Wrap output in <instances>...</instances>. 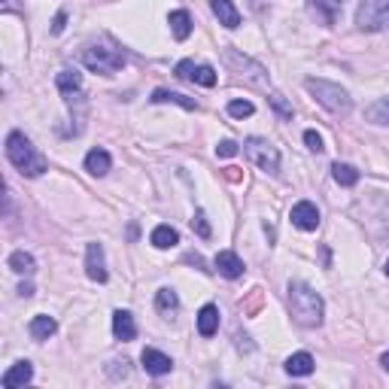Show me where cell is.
<instances>
[{"instance_id": "cell-1", "label": "cell", "mask_w": 389, "mask_h": 389, "mask_svg": "<svg viewBox=\"0 0 389 389\" xmlns=\"http://www.w3.org/2000/svg\"><path fill=\"white\" fill-rule=\"evenodd\" d=\"M286 301H289V313L298 326L305 329H317L322 326V317H326V305H322V295L313 286L301 283V280H292L286 289Z\"/></svg>"}, {"instance_id": "cell-2", "label": "cell", "mask_w": 389, "mask_h": 389, "mask_svg": "<svg viewBox=\"0 0 389 389\" xmlns=\"http://www.w3.org/2000/svg\"><path fill=\"white\" fill-rule=\"evenodd\" d=\"M6 158H9V165H13L21 177H40L43 170L49 168L46 158L31 146V140L21 131H9V137H6Z\"/></svg>"}, {"instance_id": "cell-3", "label": "cell", "mask_w": 389, "mask_h": 389, "mask_svg": "<svg viewBox=\"0 0 389 389\" xmlns=\"http://www.w3.org/2000/svg\"><path fill=\"white\" fill-rule=\"evenodd\" d=\"M305 89L313 94V101H317L322 110H329L332 116H350L353 113V97L347 94V89H341L338 82L307 77L305 80Z\"/></svg>"}, {"instance_id": "cell-4", "label": "cell", "mask_w": 389, "mask_h": 389, "mask_svg": "<svg viewBox=\"0 0 389 389\" xmlns=\"http://www.w3.org/2000/svg\"><path fill=\"white\" fill-rule=\"evenodd\" d=\"M356 28L365 34L389 31V0H362L356 6Z\"/></svg>"}, {"instance_id": "cell-5", "label": "cell", "mask_w": 389, "mask_h": 389, "mask_svg": "<svg viewBox=\"0 0 389 389\" xmlns=\"http://www.w3.org/2000/svg\"><path fill=\"white\" fill-rule=\"evenodd\" d=\"M82 64L92 73H101V77H110V73L125 67V55L119 49H106V46H89L82 49Z\"/></svg>"}, {"instance_id": "cell-6", "label": "cell", "mask_w": 389, "mask_h": 389, "mask_svg": "<svg viewBox=\"0 0 389 389\" xmlns=\"http://www.w3.org/2000/svg\"><path fill=\"white\" fill-rule=\"evenodd\" d=\"M243 153L256 168H262L265 174H280V153H277V146L268 143L265 137L243 140Z\"/></svg>"}, {"instance_id": "cell-7", "label": "cell", "mask_w": 389, "mask_h": 389, "mask_svg": "<svg viewBox=\"0 0 389 389\" xmlns=\"http://www.w3.org/2000/svg\"><path fill=\"white\" fill-rule=\"evenodd\" d=\"M225 61L231 64V67L241 73V77L246 80V82H256V85H268V80H265V67L262 64H256V61H250V58H243V55H237L234 49H225Z\"/></svg>"}, {"instance_id": "cell-8", "label": "cell", "mask_w": 389, "mask_h": 389, "mask_svg": "<svg viewBox=\"0 0 389 389\" xmlns=\"http://www.w3.org/2000/svg\"><path fill=\"white\" fill-rule=\"evenodd\" d=\"M289 219L301 231H317L319 229V210H317V204H313V201H298L295 207H292Z\"/></svg>"}, {"instance_id": "cell-9", "label": "cell", "mask_w": 389, "mask_h": 389, "mask_svg": "<svg viewBox=\"0 0 389 389\" xmlns=\"http://www.w3.org/2000/svg\"><path fill=\"white\" fill-rule=\"evenodd\" d=\"M85 274L94 283H106V258H104V246L101 243H89L85 246Z\"/></svg>"}, {"instance_id": "cell-10", "label": "cell", "mask_w": 389, "mask_h": 389, "mask_svg": "<svg viewBox=\"0 0 389 389\" xmlns=\"http://www.w3.org/2000/svg\"><path fill=\"white\" fill-rule=\"evenodd\" d=\"M140 362H143L146 374H153V377H161V374H168L170 368H174V359H170L168 353L155 350V347H146L143 353H140Z\"/></svg>"}, {"instance_id": "cell-11", "label": "cell", "mask_w": 389, "mask_h": 389, "mask_svg": "<svg viewBox=\"0 0 389 389\" xmlns=\"http://www.w3.org/2000/svg\"><path fill=\"white\" fill-rule=\"evenodd\" d=\"M213 265H216V271H219L222 277H229V280L243 277V262H241V256H237V253H231V250H222V253H216Z\"/></svg>"}, {"instance_id": "cell-12", "label": "cell", "mask_w": 389, "mask_h": 389, "mask_svg": "<svg viewBox=\"0 0 389 389\" xmlns=\"http://www.w3.org/2000/svg\"><path fill=\"white\" fill-rule=\"evenodd\" d=\"M210 9H213V16L219 18V25L231 28V31L241 25V13H237L234 0H210Z\"/></svg>"}, {"instance_id": "cell-13", "label": "cell", "mask_w": 389, "mask_h": 389, "mask_svg": "<svg viewBox=\"0 0 389 389\" xmlns=\"http://www.w3.org/2000/svg\"><path fill=\"white\" fill-rule=\"evenodd\" d=\"M341 6H344V0H310V9H313V16H317L322 25H334L341 16Z\"/></svg>"}, {"instance_id": "cell-14", "label": "cell", "mask_w": 389, "mask_h": 389, "mask_svg": "<svg viewBox=\"0 0 389 389\" xmlns=\"http://www.w3.org/2000/svg\"><path fill=\"white\" fill-rule=\"evenodd\" d=\"M216 332H219V307L204 305L198 310V334H201V338H213Z\"/></svg>"}, {"instance_id": "cell-15", "label": "cell", "mask_w": 389, "mask_h": 389, "mask_svg": "<svg viewBox=\"0 0 389 389\" xmlns=\"http://www.w3.org/2000/svg\"><path fill=\"white\" fill-rule=\"evenodd\" d=\"M113 334L119 341H134L137 338V322L128 310H116L113 313Z\"/></svg>"}, {"instance_id": "cell-16", "label": "cell", "mask_w": 389, "mask_h": 389, "mask_svg": "<svg viewBox=\"0 0 389 389\" xmlns=\"http://www.w3.org/2000/svg\"><path fill=\"white\" fill-rule=\"evenodd\" d=\"M31 377H34V365L31 362H16L13 368H9L6 374H4V389H16V386H25V383H31Z\"/></svg>"}, {"instance_id": "cell-17", "label": "cell", "mask_w": 389, "mask_h": 389, "mask_svg": "<svg viewBox=\"0 0 389 389\" xmlns=\"http://www.w3.org/2000/svg\"><path fill=\"white\" fill-rule=\"evenodd\" d=\"M113 168V158L106 149H92L89 155H85V170H89L92 177H106Z\"/></svg>"}, {"instance_id": "cell-18", "label": "cell", "mask_w": 389, "mask_h": 389, "mask_svg": "<svg viewBox=\"0 0 389 389\" xmlns=\"http://www.w3.org/2000/svg\"><path fill=\"white\" fill-rule=\"evenodd\" d=\"M313 368H317V362H313L310 353H292L286 359V374L289 377H307V374H313Z\"/></svg>"}, {"instance_id": "cell-19", "label": "cell", "mask_w": 389, "mask_h": 389, "mask_svg": "<svg viewBox=\"0 0 389 389\" xmlns=\"http://www.w3.org/2000/svg\"><path fill=\"white\" fill-rule=\"evenodd\" d=\"M168 25H170L174 40H189L192 37V16L186 13V9H174V13L168 16Z\"/></svg>"}, {"instance_id": "cell-20", "label": "cell", "mask_w": 389, "mask_h": 389, "mask_svg": "<svg viewBox=\"0 0 389 389\" xmlns=\"http://www.w3.org/2000/svg\"><path fill=\"white\" fill-rule=\"evenodd\" d=\"M28 332H31V338H34V341H49L52 334L58 332V322L52 319V317H46V313H40V317L31 319Z\"/></svg>"}, {"instance_id": "cell-21", "label": "cell", "mask_w": 389, "mask_h": 389, "mask_svg": "<svg viewBox=\"0 0 389 389\" xmlns=\"http://www.w3.org/2000/svg\"><path fill=\"white\" fill-rule=\"evenodd\" d=\"M149 101L153 104H180L182 110H198V101H192V97L180 94V92H168V89H155Z\"/></svg>"}, {"instance_id": "cell-22", "label": "cell", "mask_w": 389, "mask_h": 389, "mask_svg": "<svg viewBox=\"0 0 389 389\" xmlns=\"http://www.w3.org/2000/svg\"><path fill=\"white\" fill-rule=\"evenodd\" d=\"M155 310L161 313V317H174V313L180 310V295L174 289H158L155 292Z\"/></svg>"}, {"instance_id": "cell-23", "label": "cell", "mask_w": 389, "mask_h": 389, "mask_svg": "<svg viewBox=\"0 0 389 389\" xmlns=\"http://www.w3.org/2000/svg\"><path fill=\"white\" fill-rule=\"evenodd\" d=\"M55 85H58V92H61L64 97H73V94L82 89V77H80L77 70H58Z\"/></svg>"}, {"instance_id": "cell-24", "label": "cell", "mask_w": 389, "mask_h": 389, "mask_svg": "<svg viewBox=\"0 0 389 389\" xmlns=\"http://www.w3.org/2000/svg\"><path fill=\"white\" fill-rule=\"evenodd\" d=\"M149 241H153L155 250H170V246L180 243V234L170 229V225H155V229H153V237H149Z\"/></svg>"}, {"instance_id": "cell-25", "label": "cell", "mask_w": 389, "mask_h": 389, "mask_svg": "<svg viewBox=\"0 0 389 389\" xmlns=\"http://www.w3.org/2000/svg\"><path fill=\"white\" fill-rule=\"evenodd\" d=\"M9 268H13L16 274H25V277H31L37 271V262H34V256L31 253H25V250H16L13 256H9Z\"/></svg>"}, {"instance_id": "cell-26", "label": "cell", "mask_w": 389, "mask_h": 389, "mask_svg": "<svg viewBox=\"0 0 389 389\" xmlns=\"http://www.w3.org/2000/svg\"><path fill=\"white\" fill-rule=\"evenodd\" d=\"M365 119L374 122V125H389V94L365 106Z\"/></svg>"}, {"instance_id": "cell-27", "label": "cell", "mask_w": 389, "mask_h": 389, "mask_svg": "<svg viewBox=\"0 0 389 389\" xmlns=\"http://www.w3.org/2000/svg\"><path fill=\"white\" fill-rule=\"evenodd\" d=\"M332 177H334V182L338 186H344V189H350V186H356L359 182V170H356L353 165H332Z\"/></svg>"}, {"instance_id": "cell-28", "label": "cell", "mask_w": 389, "mask_h": 389, "mask_svg": "<svg viewBox=\"0 0 389 389\" xmlns=\"http://www.w3.org/2000/svg\"><path fill=\"white\" fill-rule=\"evenodd\" d=\"M194 82L204 85V89H213V85H216V70L210 67V64H201V67L194 70Z\"/></svg>"}, {"instance_id": "cell-29", "label": "cell", "mask_w": 389, "mask_h": 389, "mask_svg": "<svg viewBox=\"0 0 389 389\" xmlns=\"http://www.w3.org/2000/svg\"><path fill=\"white\" fill-rule=\"evenodd\" d=\"M253 113H256V106L250 101H231L229 104V116L231 119H250Z\"/></svg>"}, {"instance_id": "cell-30", "label": "cell", "mask_w": 389, "mask_h": 389, "mask_svg": "<svg viewBox=\"0 0 389 389\" xmlns=\"http://www.w3.org/2000/svg\"><path fill=\"white\" fill-rule=\"evenodd\" d=\"M128 365H131L128 359H113L110 365H106V374H110L113 380H125L128 371H131V368H128Z\"/></svg>"}, {"instance_id": "cell-31", "label": "cell", "mask_w": 389, "mask_h": 389, "mask_svg": "<svg viewBox=\"0 0 389 389\" xmlns=\"http://www.w3.org/2000/svg\"><path fill=\"white\" fill-rule=\"evenodd\" d=\"M192 229H194V231H198V237H204V241H207V237L213 234V231H210V222H207V216H204L201 210H198V213H194V216H192Z\"/></svg>"}, {"instance_id": "cell-32", "label": "cell", "mask_w": 389, "mask_h": 389, "mask_svg": "<svg viewBox=\"0 0 389 389\" xmlns=\"http://www.w3.org/2000/svg\"><path fill=\"white\" fill-rule=\"evenodd\" d=\"M268 101H271V106H274V110L280 113V116H283V119H292V106L283 101V94H277V92H271V94H268Z\"/></svg>"}, {"instance_id": "cell-33", "label": "cell", "mask_w": 389, "mask_h": 389, "mask_svg": "<svg viewBox=\"0 0 389 389\" xmlns=\"http://www.w3.org/2000/svg\"><path fill=\"white\" fill-rule=\"evenodd\" d=\"M194 70H198V67H194V61H189V58H186V61H180V64H177V70H174V73H177L180 80L194 82Z\"/></svg>"}, {"instance_id": "cell-34", "label": "cell", "mask_w": 389, "mask_h": 389, "mask_svg": "<svg viewBox=\"0 0 389 389\" xmlns=\"http://www.w3.org/2000/svg\"><path fill=\"white\" fill-rule=\"evenodd\" d=\"M237 153H241V146H237L234 140H222V143L216 146V155H219V158H234Z\"/></svg>"}, {"instance_id": "cell-35", "label": "cell", "mask_w": 389, "mask_h": 389, "mask_svg": "<svg viewBox=\"0 0 389 389\" xmlns=\"http://www.w3.org/2000/svg\"><path fill=\"white\" fill-rule=\"evenodd\" d=\"M305 143H307L310 153H322V149H326V146H322V137L317 131H305Z\"/></svg>"}, {"instance_id": "cell-36", "label": "cell", "mask_w": 389, "mask_h": 389, "mask_svg": "<svg viewBox=\"0 0 389 389\" xmlns=\"http://www.w3.org/2000/svg\"><path fill=\"white\" fill-rule=\"evenodd\" d=\"M64 21H67V13H58V16H55V25H52V34H61V31H64Z\"/></svg>"}, {"instance_id": "cell-37", "label": "cell", "mask_w": 389, "mask_h": 389, "mask_svg": "<svg viewBox=\"0 0 389 389\" xmlns=\"http://www.w3.org/2000/svg\"><path fill=\"white\" fill-rule=\"evenodd\" d=\"M18 295H21V298H31V295H34V286H31V283H21V286H18Z\"/></svg>"}, {"instance_id": "cell-38", "label": "cell", "mask_w": 389, "mask_h": 389, "mask_svg": "<svg viewBox=\"0 0 389 389\" xmlns=\"http://www.w3.org/2000/svg\"><path fill=\"white\" fill-rule=\"evenodd\" d=\"M380 365H383V368L389 371V353H383V356H380Z\"/></svg>"}, {"instance_id": "cell-39", "label": "cell", "mask_w": 389, "mask_h": 389, "mask_svg": "<svg viewBox=\"0 0 389 389\" xmlns=\"http://www.w3.org/2000/svg\"><path fill=\"white\" fill-rule=\"evenodd\" d=\"M383 271H386V277H389V262H386V268H383Z\"/></svg>"}]
</instances>
